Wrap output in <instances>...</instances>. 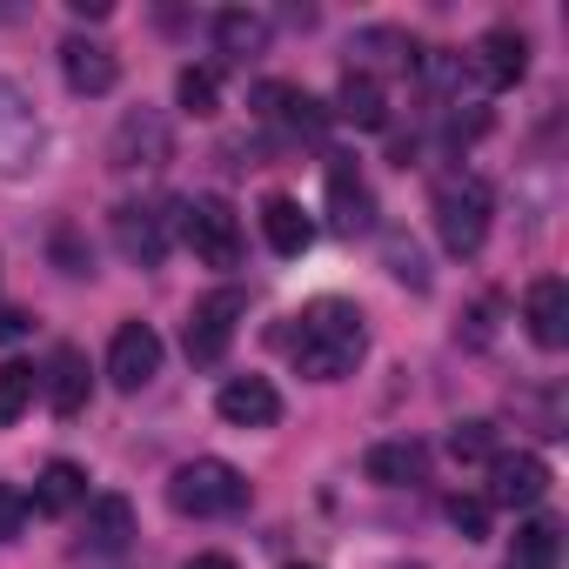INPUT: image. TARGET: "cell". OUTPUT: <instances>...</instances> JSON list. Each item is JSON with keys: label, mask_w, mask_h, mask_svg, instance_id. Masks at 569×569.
Returning <instances> with one entry per match:
<instances>
[{"label": "cell", "mask_w": 569, "mask_h": 569, "mask_svg": "<svg viewBox=\"0 0 569 569\" xmlns=\"http://www.w3.org/2000/svg\"><path fill=\"white\" fill-rule=\"evenodd\" d=\"M289 569H316V562H289Z\"/></svg>", "instance_id": "36"}, {"label": "cell", "mask_w": 569, "mask_h": 569, "mask_svg": "<svg viewBox=\"0 0 569 569\" xmlns=\"http://www.w3.org/2000/svg\"><path fill=\"white\" fill-rule=\"evenodd\" d=\"M329 114L349 121V128H389V94H382V81H376L369 68H349L342 88H336V108H329Z\"/></svg>", "instance_id": "19"}, {"label": "cell", "mask_w": 569, "mask_h": 569, "mask_svg": "<svg viewBox=\"0 0 569 569\" xmlns=\"http://www.w3.org/2000/svg\"><path fill=\"white\" fill-rule=\"evenodd\" d=\"M449 522L462 542H482L489 536V496H449Z\"/></svg>", "instance_id": "30"}, {"label": "cell", "mask_w": 569, "mask_h": 569, "mask_svg": "<svg viewBox=\"0 0 569 569\" xmlns=\"http://www.w3.org/2000/svg\"><path fill=\"white\" fill-rule=\"evenodd\" d=\"M462 61H469V74H476V88L502 94V88H516V81L529 74V41H522L516 28H489Z\"/></svg>", "instance_id": "10"}, {"label": "cell", "mask_w": 569, "mask_h": 569, "mask_svg": "<svg viewBox=\"0 0 569 569\" xmlns=\"http://www.w3.org/2000/svg\"><path fill=\"white\" fill-rule=\"evenodd\" d=\"M48 248H54V261H61V274H94V254L81 248V228H74V221H61Z\"/></svg>", "instance_id": "31"}, {"label": "cell", "mask_w": 569, "mask_h": 569, "mask_svg": "<svg viewBox=\"0 0 569 569\" xmlns=\"http://www.w3.org/2000/svg\"><path fill=\"white\" fill-rule=\"evenodd\" d=\"M74 21H108V0H68Z\"/></svg>", "instance_id": "33"}, {"label": "cell", "mask_w": 569, "mask_h": 569, "mask_svg": "<svg viewBox=\"0 0 569 569\" xmlns=\"http://www.w3.org/2000/svg\"><path fill=\"white\" fill-rule=\"evenodd\" d=\"M449 456L456 462H496V422H456L449 429Z\"/></svg>", "instance_id": "28"}, {"label": "cell", "mask_w": 569, "mask_h": 569, "mask_svg": "<svg viewBox=\"0 0 569 569\" xmlns=\"http://www.w3.org/2000/svg\"><path fill=\"white\" fill-rule=\"evenodd\" d=\"M154 376H161V336L148 322H121L114 342H108V382L121 396H141Z\"/></svg>", "instance_id": "9"}, {"label": "cell", "mask_w": 569, "mask_h": 569, "mask_svg": "<svg viewBox=\"0 0 569 569\" xmlns=\"http://www.w3.org/2000/svg\"><path fill=\"white\" fill-rule=\"evenodd\" d=\"M382 254H389V274H396V281H409L416 296L429 289V268H422V248H416L409 234H389V241H382Z\"/></svg>", "instance_id": "29"}, {"label": "cell", "mask_w": 569, "mask_h": 569, "mask_svg": "<svg viewBox=\"0 0 569 569\" xmlns=\"http://www.w3.org/2000/svg\"><path fill=\"white\" fill-rule=\"evenodd\" d=\"M81 502H88V469L68 462V456H54V462L41 469V482H34V509H41V516H68V509H81Z\"/></svg>", "instance_id": "22"}, {"label": "cell", "mask_w": 569, "mask_h": 569, "mask_svg": "<svg viewBox=\"0 0 569 569\" xmlns=\"http://www.w3.org/2000/svg\"><path fill=\"white\" fill-rule=\"evenodd\" d=\"M254 114L274 121V128H289V134H302V141H316L329 128V108L309 88H296V81H261L254 88Z\"/></svg>", "instance_id": "12"}, {"label": "cell", "mask_w": 569, "mask_h": 569, "mask_svg": "<svg viewBox=\"0 0 569 569\" xmlns=\"http://www.w3.org/2000/svg\"><path fill=\"white\" fill-rule=\"evenodd\" d=\"M61 74H68V88L74 94H114V81H121V61H114V48L108 41H61Z\"/></svg>", "instance_id": "15"}, {"label": "cell", "mask_w": 569, "mask_h": 569, "mask_svg": "<svg viewBox=\"0 0 569 569\" xmlns=\"http://www.w3.org/2000/svg\"><path fill=\"white\" fill-rule=\"evenodd\" d=\"M128 542H134V502H128V496H94L88 516H81V549L121 556Z\"/></svg>", "instance_id": "18"}, {"label": "cell", "mask_w": 569, "mask_h": 569, "mask_svg": "<svg viewBox=\"0 0 569 569\" xmlns=\"http://www.w3.org/2000/svg\"><path fill=\"white\" fill-rule=\"evenodd\" d=\"M108 161H114L121 174H154V168H168V161H174V128H168V114H161V108H128V114L114 121Z\"/></svg>", "instance_id": "5"}, {"label": "cell", "mask_w": 569, "mask_h": 569, "mask_svg": "<svg viewBox=\"0 0 569 569\" xmlns=\"http://www.w3.org/2000/svg\"><path fill=\"white\" fill-rule=\"evenodd\" d=\"M268 14H254V8H228V14H214V48L228 54V61H254V54H268Z\"/></svg>", "instance_id": "21"}, {"label": "cell", "mask_w": 569, "mask_h": 569, "mask_svg": "<svg viewBox=\"0 0 569 569\" xmlns=\"http://www.w3.org/2000/svg\"><path fill=\"white\" fill-rule=\"evenodd\" d=\"M329 214H336V228L342 234H362V228H376V194H369V181L356 174V161H329Z\"/></svg>", "instance_id": "16"}, {"label": "cell", "mask_w": 569, "mask_h": 569, "mask_svg": "<svg viewBox=\"0 0 569 569\" xmlns=\"http://www.w3.org/2000/svg\"><path fill=\"white\" fill-rule=\"evenodd\" d=\"M542 496H549V462L536 449H516V456L489 462V509H536Z\"/></svg>", "instance_id": "11"}, {"label": "cell", "mask_w": 569, "mask_h": 569, "mask_svg": "<svg viewBox=\"0 0 569 569\" xmlns=\"http://www.w3.org/2000/svg\"><path fill=\"white\" fill-rule=\"evenodd\" d=\"M214 416L234 422V429H268V422H281V396H274L268 376H228L221 396H214Z\"/></svg>", "instance_id": "14"}, {"label": "cell", "mask_w": 569, "mask_h": 569, "mask_svg": "<svg viewBox=\"0 0 569 569\" xmlns=\"http://www.w3.org/2000/svg\"><path fill=\"white\" fill-rule=\"evenodd\" d=\"M349 54H376V61H389V68H416V41H409L402 28H362V34L349 41Z\"/></svg>", "instance_id": "27"}, {"label": "cell", "mask_w": 569, "mask_h": 569, "mask_svg": "<svg viewBox=\"0 0 569 569\" xmlns=\"http://www.w3.org/2000/svg\"><path fill=\"white\" fill-rule=\"evenodd\" d=\"M168 221H174V214H168L161 201H121V208H114V248H121L134 268H161V261H168V241H174Z\"/></svg>", "instance_id": "8"}, {"label": "cell", "mask_w": 569, "mask_h": 569, "mask_svg": "<svg viewBox=\"0 0 569 569\" xmlns=\"http://www.w3.org/2000/svg\"><path fill=\"white\" fill-rule=\"evenodd\" d=\"M168 502L174 516H194V522H214V516H241L248 509V476L221 456H194L168 476Z\"/></svg>", "instance_id": "3"}, {"label": "cell", "mask_w": 569, "mask_h": 569, "mask_svg": "<svg viewBox=\"0 0 569 569\" xmlns=\"http://www.w3.org/2000/svg\"><path fill=\"white\" fill-rule=\"evenodd\" d=\"M362 476L382 482V489H409V482L429 476V449H422L416 436H389V442H376V449L362 456Z\"/></svg>", "instance_id": "17"}, {"label": "cell", "mask_w": 569, "mask_h": 569, "mask_svg": "<svg viewBox=\"0 0 569 569\" xmlns=\"http://www.w3.org/2000/svg\"><path fill=\"white\" fill-rule=\"evenodd\" d=\"M174 101H181V114H194V121L221 114V81H214V68H181V74H174Z\"/></svg>", "instance_id": "26"}, {"label": "cell", "mask_w": 569, "mask_h": 569, "mask_svg": "<svg viewBox=\"0 0 569 569\" xmlns=\"http://www.w3.org/2000/svg\"><path fill=\"white\" fill-rule=\"evenodd\" d=\"M181 234H188L194 261H208V268H234L241 261V214L221 194H188L181 201Z\"/></svg>", "instance_id": "6"}, {"label": "cell", "mask_w": 569, "mask_h": 569, "mask_svg": "<svg viewBox=\"0 0 569 569\" xmlns=\"http://www.w3.org/2000/svg\"><path fill=\"white\" fill-rule=\"evenodd\" d=\"M289 356H296V369L309 376V382H342V376H356V362L369 356V322H362V309L356 302H309L302 316H296V342H289Z\"/></svg>", "instance_id": "1"}, {"label": "cell", "mask_w": 569, "mask_h": 569, "mask_svg": "<svg viewBox=\"0 0 569 569\" xmlns=\"http://www.w3.org/2000/svg\"><path fill=\"white\" fill-rule=\"evenodd\" d=\"M409 569H422V562H409Z\"/></svg>", "instance_id": "37"}, {"label": "cell", "mask_w": 569, "mask_h": 569, "mask_svg": "<svg viewBox=\"0 0 569 569\" xmlns=\"http://www.w3.org/2000/svg\"><path fill=\"white\" fill-rule=\"evenodd\" d=\"M261 234H268V248H274V254H302V248L316 241L309 214H302L289 194H268V201H261Z\"/></svg>", "instance_id": "24"}, {"label": "cell", "mask_w": 569, "mask_h": 569, "mask_svg": "<svg viewBox=\"0 0 569 569\" xmlns=\"http://www.w3.org/2000/svg\"><path fill=\"white\" fill-rule=\"evenodd\" d=\"M48 409L54 416H81L88 409V356L74 342H61L54 362H48Z\"/></svg>", "instance_id": "20"}, {"label": "cell", "mask_w": 569, "mask_h": 569, "mask_svg": "<svg viewBox=\"0 0 569 569\" xmlns=\"http://www.w3.org/2000/svg\"><path fill=\"white\" fill-rule=\"evenodd\" d=\"M429 214H436V241H442L456 261H469V254H482V241H489L496 194H489L482 174H442L436 194H429Z\"/></svg>", "instance_id": "2"}, {"label": "cell", "mask_w": 569, "mask_h": 569, "mask_svg": "<svg viewBox=\"0 0 569 569\" xmlns=\"http://www.w3.org/2000/svg\"><path fill=\"white\" fill-rule=\"evenodd\" d=\"M522 322H529V342L549 349V356L569 342V281H562V274H536V281H529Z\"/></svg>", "instance_id": "13"}, {"label": "cell", "mask_w": 569, "mask_h": 569, "mask_svg": "<svg viewBox=\"0 0 569 569\" xmlns=\"http://www.w3.org/2000/svg\"><path fill=\"white\" fill-rule=\"evenodd\" d=\"M34 389H41V369L34 362H0V429H14L28 416Z\"/></svg>", "instance_id": "25"}, {"label": "cell", "mask_w": 569, "mask_h": 569, "mask_svg": "<svg viewBox=\"0 0 569 569\" xmlns=\"http://www.w3.org/2000/svg\"><path fill=\"white\" fill-rule=\"evenodd\" d=\"M181 569H234V556H194V562H181Z\"/></svg>", "instance_id": "35"}, {"label": "cell", "mask_w": 569, "mask_h": 569, "mask_svg": "<svg viewBox=\"0 0 569 569\" xmlns=\"http://www.w3.org/2000/svg\"><path fill=\"white\" fill-rule=\"evenodd\" d=\"M241 316H248V296H241V289H214V296H201L194 316H188V336H181L188 362H194V369H214V362L228 356Z\"/></svg>", "instance_id": "7"}, {"label": "cell", "mask_w": 569, "mask_h": 569, "mask_svg": "<svg viewBox=\"0 0 569 569\" xmlns=\"http://www.w3.org/2000/svg\"><path fill=\"white\" fill-rule=\"evenodd\" d=\"M0 336H28V316H21V309H8V316H0Z\"/></svg>", "instance_id": "34"}, {"label": "cell", "mask_w": 569, "mask_h": 569, "mask_svg": "<svg viewBox=\"0 0 569 569\" xmlns=\"http://www.w3.org/2000/svg\"><path fill=\"white\" fill-rule=\"evenodd\" d=\"M562 562V522L556 516H529L509 542V569H556Z\"/></svg>", "instance_id": "23"}, {"label": "cell", "mask_w": 569, "mask_h": 569, "mask_svg": "<svg viewBox=\"0 0 569 569\" xmlns=\"http://www.w3.org/2000/svg\"><path fill=\"white\" fill-rule=\"evenodd\" d=\"M28 509H34V502H28V496H21L14 482H0V542H14V536H21Z\"/></svg>", "instance_id": "32"}, {"label": "cell", "mask_w": 569, "mask_h": 569, "mask_svg": "<svg viewBox=\"0 0 569 569\" xmlns=\"http://www.w3.org/2000/svg\"><path fill=\"white\" fill-rule=\"evenodd\" d=\"M41 154H48V121H41L34 94H28L21 81L0 74V181L34 174Z\"/></svg>", "instance_id": "4"}]
</instances>
